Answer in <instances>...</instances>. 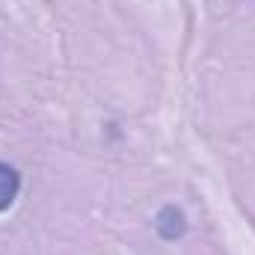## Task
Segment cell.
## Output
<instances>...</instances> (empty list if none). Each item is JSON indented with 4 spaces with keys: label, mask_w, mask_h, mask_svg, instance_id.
<instances>
[{
    "label": "cell",
    "mask_w": 255,
    "mask_h": 255,
    "mask_svg": "<svg viewBox=\"0 0 255 255\" xmlns=\"http://www.w3.org/2000/svg\"><path fill=\"white\" fill-rule=\"evenodd\" d=\"M18 190H21L18 169L9 166V163H0V214L12 208V202L18 199Z\"/></svg>",
    "instance_id": "2"
},
{
    "label": "cell",
    "mask_w": 255,
    "mask_h": 255,
    "mask_svg": "<svg viewBox=\"0 0 255 255\" xmlns=\"http://www.w3.org/2000/svg\"><path fill=\"white\" fill-rule=\"evenodd\" d=\"M154 229H157V235H160L163 241H175V238H181L184 229H187L184 211L175 208V205H163V208L157 211V217H154Z\"/></svg>",
    "instance_id": "1"
}]
</instances>
